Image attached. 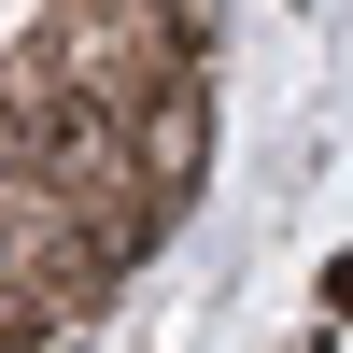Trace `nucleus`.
I'll use <instances>...</instances> for the list:
<instances>
[{"label": "nucleus", "instance_id": "f257e3e1", "mask_svg": "<svg viewBox=\"0 0 353 353\" xmlns=\"http://www.w3.org/2000/svg\"><path fill=\"white\" fill-rule=\"evenodd\" d=\"M43 57L99 113H141L156 85H184L198 57H212V14H184V0H57V14H43Z\"/></svg>", "mask_w": 353, "mask_h": 353}, {"label": "nucleus", "instance_id": "f03ea898", "mask_svg": "<svg viewBox=\"0 0 353 353\" xmlns=\"http://www.w3.org/2000/svg\"><path fill=\"white\" fill-rule=\"evenodd\" d=\"M128 170H141V198H156V212H184V184L198 170H212V85H156V99L128 113Z\"/></svg>", "mask_w": 353, "mask_h": 353}]
</instances>
